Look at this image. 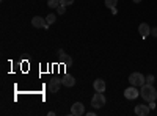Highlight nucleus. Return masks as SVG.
Instances as JSON below:
<instances>
[{"mask_svg":"<svg viewBox=\"0 0 157 116\" xmlns=\"http://www.w3.org/2000/svg\"><path fill=\"white\" fill-rule=\"evenodd\" d=\"M132 2H134V3H140V2H141V0H132Z\"/></svg>","mask_w":157,"mask_h":116,"instance_id":"4be33fe9","label":"nucleus"},{"mask_svg":"<svg viewBox=\"0 0 157 116\" xmlns=\"http://www.w3.org/2000/svg\"><path fill=\"white\" fill-rule=\"evenodd\" d=\"M138 33H140L141 38H148L151 35V27H149L146 22H143V24L138 25Z\"/></svg>","mask_w":157,"mask_h":116,"instance_id":"6e6552de","label":"nucleus"},{"mask_svg":"<svg viewBox=\"0 0 157 116\" xmlns=\"http://www.w3.org/2000/svg\"><path fill=\"white\" fill-rule=\"evenodd\" d=\"M71 114L72 116H82V114H85V105L82 104V102H75V104H72Z\"/></svg>","mask_w":157,"mask_h":116,"instance_id":"423d86ee","label":"nucleus"},{"mask_svg":"<svg viewBox=\"0 0 157 116\" xmlns=\"http://www.w3.org/2000/svg\"><path fill=\"white\" fill-rule=\"evenodd\" d=\"M58 57H60L63 61L71 63V58H68V57H66V54H64V50H63V49H60V50H58Z\"/></svg>","mask_w":157,"mask_h":116,"instance_id":"f8f14e48","label":"nucleus"},{"mask_svg":"<svg viewBox=\"0 0 157 116\" xmlns=\"http://www.w3.org/2000/svg\"><path fill=\"white\" fill-rule=\"evenodd\" d=\"M60 85H63L61 80H50V83H49V91H50V93H58Z\"/></svg>","mask_w":157,"mask_h":116,"instance_id":"9b49d317","label":"nucleus"},{"mask_svg":"<svg viewBox=\"0 0 157 116\" xmlns=\"http://www.w3.org/2000/svg\"><path fill=\"white\" fill-rule=\"evenodd\" d=\"M60 3H61V5H64V6H69V5H72V3H74V0H60Z\"/></svg>","mask_w":157,"mask_h":116,"instance_id":"f3484780","label":"nucleus"},{"mask_svg":"<svg viewBox=\"0 0 157 116\" xmlns=\"http://www.w3.org/2000/svg\"><path fill=\"white\" fill-rule=\"evenodd\" d=\"M93 88L96 89V91H99V93H104V91H105V88H107V85H105V82H104L102 79H96L93 82Z\"/></svg>","mask_w":157,"mask_h":116,"instance_id":"1a4fd4ad","label":"nucleus"},{"mask_svg":"<svg viewBox=\"0 0 157 116\" xmlns=\"http://www.w3.org/2000/svg\"><path fill=\"white\" fill-rule=\"evenodd\" d=\"M46 21H47V24L50 25V24H54V22L57 21V16H55V14H47V17H46Z\"/></svg>","mask_w":157,"mask_h":116,"instance_id":"2eb2a0df","label":"nucleus"},{"mask_svg":"<svg viewBox=\"0 0 157 116\" xmlns=\"http://www.w3.org/2000/svg\"><path fill=\"white\" fill-rule=\"evenodd\" d=\"M86 116H94V111H88V113H85Z\"/></svg>","mask_w":157,"mask_h":116,"instance_id":"412c9836","label":"nucleus"},{"mask_svg":"<svg viewBox=\"0 0 157 116\" xmlns=\"http://www.w3.org/2000/svg\"><path fill=\"white\" fill-rule=\"evenodd\" d=\"M61 83L64 85V86H68V88H71V86H74L75 85V79L72 75H63V79H61Z\"/></svg>","mask_w":157,"mask_h":116,"instance_id":"9d476101","label":"nucleus"},{"mask_svg":"<svg viewBox=\"0 0 157 116\" xmlns=\"http://www.w3.org/2000/svg\"><path fill=\"white\" fill-rule=\"evenodd\" d=\"M151 35H154V36H157V28H151Z\"/></svg>","mask_w":157,"mask_h":116,"instance_id":"aec40b11","label":"nucleus"},{"mask_svg":"<svg viewBox=\"0 0 157 116\" xmlns=\"http://www.w3.org/2000/svg\"><path fill=\"white\" fill-rule=\"evenodd\" d=\"M116 3H118V0H105V6H107V8H110V9H112V8H115V6H116Z\"/></svg>","mask_w":157,"mask_h":116,"instance_id":"ddd939ff","label":"nucleus"},{"mask_svg":"<svg viewBox=\"0 0 157 116\" xmlns=\"http://www.w3.org/2000/svg\"><path fill=\"white\" fill-rule=\"evenodd\" d=\"M32 25H33L35 28L49 30V24H47V21H46L44 17H41V16H35V17L32 19Z\"/></svg>","mask_w":157,"mask_h":116,"instance_id":"20e7f679","label":"nucleus"},{"mask_svg":"<svg viewBox=\"0 0 157 116\" xmlns=\"http://www.w3.org/2000/svg\"><path fill=\"white\" fill-rule=\"evenodd\" d=\"M129 83L132 85V86H143L146 83V77L143 75V74H140V72H134V74H130L129 75Z\"/></svg>","mask_w":157,"mask_h":116,"instance_id":"f03ea898","label":"nucleus"},{"mask_svg":"<svg viewBox=\"0 0 157 116\" xmlns=\"http://www.w3.org/2000/svg\"><path fill=\"white\" fill-rule=\"evenodd\" d=\"M149 108H151V110H154V108H155V102H154V100H151V102H149Z\"/></svg>","mask_w":157,"mask_h":116,"instance_id":"6ab92c4d","label":"nucleus"},{"mask_svg":"<svg viewBox=\"0 0 157 116\" xmlns=\"http://www.w3.org/2000/svg\"><path fill=\"white\" fill-rule=\"evenodd\" d=\"M154 80H155V79H154V75H148V77H146V83H149V85H152Z\"/></svg>","mask_w":157,"mask_h":116,"instance_id":"a211bd4d","label":"nucleus"},{"mask_svg":"<svg viewBox=\"0 0 157 116\" xmlns=\"http://www.w3.org/2000/svg\"><path fill=\"white\" fill-rule=\"evenodd\" d=\"M58 5H60V0H49L47 2V6L50 8H58Z\"/></svg>","mask_w":157,"mask_h":116,"instance_id":"4468645a","label":"nucleus"},{"mask_svg":"<svg viewBox=\"0 0 157 116\" xmlns=\"http://www.w3.org/2000/svg\"><path fill=\"white\" fill-rule=\"evenodd\" d=\"M135 114H138V116H148L149 114V111H151V108L148 107V105H145V104H140V105H135Z\"/></svg>","mask_w":157,"mask_h":116,"instance_id":"0eeeda50","label":"nucleus"},{"mask_svg":"<svg viewBox=\"0 0 157 116\" xmlns=\"http://www.w3.org/2000/svg\"><path fill=\"white\" fill-rule=\"evenodd\" d=\"M140 96L143 97V100H146V102H151V100H155L157 99V91H155V88L149 83H145L141 86L140 89Z\"/></svg>","mask_w":157,"mask_h":116,"instance_id":"f257e3e1","label":"nucleus"},{"mask_svg":"<svg viewBox=\"0 0 157 116\" xmlns=\"http://www.w3.org/2000/svg\"><path fill=\"white\" fill-rule=\"evenodd\" d=\"M57 13H58V14H64V13H66V6H64V5H58V8H57Z\"/></svg>","mask_w":157,"mask_h":116,"instance_id":"dca6fc26","label":"nucleus"},{"mask_svg":"<svg viewBox=\"0 0 157 116\" xmlns=\"http://www.w3.org/2000/svg\"><path fill=\"white\" fill-rule=\"evenodd\" d=\"M138 96H140V91L137 89V86H132V85H130L129 88L124 89V97L129 99V100H134V99H137Z\"/></svg>","mask_w":157,"mask_h":116,"instance_id":"39448f33","label":"nucleus"},{"mask_svg":"<svg viewBox=\"0 0 157 116\" xmlns=\"http://www.w3.org/2000/svg\"><path fill=\"white\" fill-rule=\"evenodd\" d=\"M104 105H105V97H104L102 93L96 91L94 96L91 97V107H93V108H102Z\"/></svg>","mask_w":157,"mask_h":116,"instance_id":"7ed1b4c3","label":"nucleus"}]
</instances>
